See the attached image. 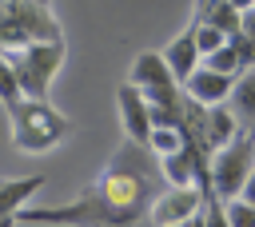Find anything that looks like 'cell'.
Listing matches in <instances>:
<instances>
[{
	"instance_id": "obj_1",
	"label": "cell",
	"mask_w": 255,
	"mask_h": 227,
	"mask_svg": "<svg viewBox=\"0 0 255 227\" xmlns=\"http://www.w3.org/2000/svg\"><path fill=\"white\" fill-rule=\"evenodd\" d=\"M143 143H124L116 159L64 207H20L12 223H135L151 203V175L139 163Z\"/></svg>"
},
{
	"instance_id": "obj_2",
	"label": "cell",
	"mask_w": 255,
	"mask_h": 227,
	"mask_svg": "<svg viewBox=\"0 0 255 227\" xmlns=\"http://www.w3.org/2000/svg\"><path fill=\"white\" fill-rule=\"evenodd\" d=\"M8 123H12V147L28 155L52 151L72 135V119L52 104H44V96H20L8 108Z\"/></svg>"
},
{
	"instance_id": "obj_3",
	"label": "cell",
	"mask_w": 255,
	"mask_h": 227,
	"mask_svg": "<svg viewBox=\"0 0 255 227\" xmlns=\"http://www.w3.org/2000/svg\"><path fill=\"white\" fill-rule=\"evenodd\" d=\"M251 167H255V143H251V131H243L239 139L215 147V151H211V167H207V175H211V195H215V199L239 195V187H243V179H247Z\"/></svg>"
},
{
	"instance_id": "obj_4",
	"label": "cell",
	"mask_w": 255,
	"mask_h": 227,
	"mask_svg": "<svg viewBox=\"0 0 255 227\" xmlns=\"http://www.w3.org/2000/svg\"><path fill=\"white\" fill-rule=\"evenodd\" d=\"M143 215H147V223H159V227H167V223H203V219L211 223L199 187H171L163 195H151Z\"/></svg>"
},
{
	"instance_id": "obj_5",
	"label": "cell",
	"mask_w": 255,
	"mask_h": 227,
	"mask_svg": "<svg viewBox=\"0 0 255 227\" xmlns=\"http://www.w3.org/2000/svg\"><path fill=\"white\" fill-rule=\"evenodd\" d=\"M231 84H235V76H227V72H215V68H207L203 60L179 80V88H183V96H191L195 104H219V100H227L231 96Z\"/></svg>"
},
{
	"instance_id": "obj_6",
	"label": "cell",
	"mask_w": 255,
	"mask_h": 227,
	"mask_svg": "<svg viewBox=\"0 0 255 227\" xmlns=\"http://www.w3.org/2000/svg\"><path fill=\"white\" fill-rule=\"evenodd\" d=\"M116 108H120V127L131 143H143L147 131H151V115H147V100L135 84H124L116 92Z\"/></svg>"
},
{
	"instance_id": "obj_7",
	"label": "cell",
	"mask_w": 255,
	"mask_h": 227,
	"mask_svg": "<svg viewBox=\"0 0 255 227\" xmlns=\"http://www.w3.org/2000/svg\"><path fill=\"white\" fill-rule=\"evenodd\" d=\"M203 131H207V143H211V151H215V147H223V143L239 139V135H243V123H239V115L231 112V104H227V100H219V104H207Z\"/></svg>"
},
{
	"instance_id": "obj_8",
	"label": "cell",
	"mask_w": 255,
	"mask_h": 227,
	"mask_svg": "<svg viewBox=\"0 0 255 227\" xmlns=\"http://www.w3.org/2000/svg\"><path fill=\"white\" fill-rule=\"evenodd\" d=\"M128 84H135V88H167V84H175V76H171L163 52H139L131 60Z\"/></svg>"
},
{
	"instance_id": "obj_9",
	"label": "cell",
	"mask_w": 255,
	"mask_h": 227,
	"mask_svg": "<svg viewBox=\"0 0 255 227\" xmlns=\"http://www.w3.org/2000/svg\"><path fill=\"white\" fill-rule=\"evenodd\" d=\"M44 175H20V179H0V223H12V215L44 187Z\"/></svg>"
},
{
	"instance_id": "obj_10",
	"label": "cell",
	"mask_w": 255,
	"mask_h": 227,
	"mask_svg": "<svg viewBox=\"0 0 255 227\" xmlns=\"http://www.w3.org/2000/svg\"><path fill=\"white\" fill-rule=\"evenodd\" d=\"M227 104H231V112L239 115L243 131H251V127H255V64H251V68H243V72L235 76Z\"/></svg>"
},
{
	"instance_id": "obj_11",
	"label": "cell",
	"mask_w": 255,
	"mask_h": 227,
	"mask_svg": "<svg viewBox=\"0 0 255 227\" xmlns=\"http://www.w3.org/2000/svg\"><path fill=\"white\" fill-rule=\"evenodd\" d=\"M163 60H167V68H171V76H175V84L199 64V48H195V40H191V28H183L167 48H163Z\"/></svg>"
},
{
	"instance_id": "obj_12",
	"label": "cell",
	"mask_w": 255,
	"mask_h": 227,
	"mask_svg": "<svg viewBox=\"0 0 255 227\" xmlns=\"http://www.w3.org/2000/svg\"><path fill=\"white\" fill-rule=\"evenodd\" d=\"M179 147H187V131H183L179 119H175V123H151V131H147V139H143V151H151V155L159 159V155L179 151Z\"/></svg>"
},
{
	"instance_id": "obj_13",
	"label": "cell",
	"mask_w": 255,
	"mask_h": 227,
	"mask_svg": "<svg viewBox=\"0 0 255 227\" xmlns=\"http://www.w3.org/2000/svg\"><path fill=\"white\" fill-rule=\"evenodd\" d=\"M191 20H207V24L223 28L227 36L239 28V12L231 8V0H195V16Z\"/></svg>"
},
{
	"instance_id": "obj_14",
	"label": "cell",
	"mask_w": 255,
	"mask_h": 227,
	"mask_svg": "<svg viewBox=\"0 0 255 227\" xmlns=\"http://www.w3.org/2000/svg\"><path fill=\"white\" fill-rule=\"evenodd\" d=\"M219 219L235 227H255V203H247L243 195H227L219 199Z\"/></svg>"
},
{
	"instance_id": "obj_15",
	"label": "cell",
	"mask_w": 255,
	"mask_h": 227,
	"mask_svg": "<svg viewBox=\"0 0 255 227\" xmlns=\"http://www.w3.org/2000/svg\"><path fill=\"white\" fill-rule=\"evenodd\" d=\"M187 28H191V40H195V48H199V60H203L207 52H215L219 44H227V32L215 28V24H207V20H191Z\"/></svg>"
},
{
	"instance_id": "obj_16",
	"label": "cell",
	"mask_w": 255,
	"mask_h": 227,
	"mask_svg": "<svg viewBox=\"0 0 255 227\" xmlns=\"http://www.w3.org/2000/svg\"><path fill=\"white\" fill-rule=\"evenodd\" d=\"M24 96V88H20V76H16V68H12V60L0 52V104H4V112L16 104Z\"/></svg>"
},
{
	"instance_id": "obj_17",
	"label": "cell",
	"mask_w": 255,
	"mask_h": 227,
	"mask_svg": "<svg viewBox=\"0 0 255 227\" xmlns=\"http://www.w3.org/2000/svg\"><path fill=\"white\" fill-rule=\"evenodd\" d=\"M203 64H207V68H215V72H227V76H239V72H243V60H239V52L231 48V40H227V44H219L215 52H207V56H203Z\"/></svg>"
},
{
	"instance_id": "obj_18",
	"label": "cell",
	"mask_w": 255,
	"mask_h": 227,
	"mask_svg": "<svg viewBox=\"0 0 255 227\" xmlns=\"http://www.w3.org/2000/svg\"><path fill=\"white\" fill-rule=\"evenodd\" d=\"M235 32L255 44V8H243V12H239V28H235Z\"/></svg>"
},
{
	"instance_id": "obj_19",
	"label": "cell",
	"mask_w": 255,
	"mask_h": 227,
	"mask_svg": "<svg viewBox=\"0 0 255 227\" xmlns=\"http://www.w3.org/2000/svg\"><path fill=\"white\" fill-rule=\"evenodd\" d=\"M239 195H243L247 203H255V167L247 171V179H243V187H239Z\"/></svg>"
},
{
	"instance_id": "obj_20",
	"label": "cell",
	"mask_w": 255,
	"mask_h": 227,
	"mask_svg": "<svg viewBox=\"0 0 255 227\" xmlns=\"http://www.w3.org/2000/svg\"><path fill=\"white\" fill-rule=\"evenodd\" d=\"M231 8H235V12H243V8H255V0H231Z\"/></svg>"
},
{
	"instance_id": "obj_21",
	"label": "cell",
	"mask_w": 255,
	"mask_h": 227,
	"mask_svg": "<svg viewBox=\"0 0 255 227\" xmlns=\"http://www.w3.org/2000/svg\"><path fill=\"white\" fill-rule=\"evenodd\" d=\"M251 143H255V127H251Z\"/></svg>"
}]
</instances>
